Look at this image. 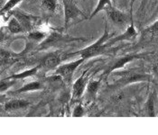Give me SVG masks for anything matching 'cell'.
Instances as JSON below:
<instances>
[{
	"label": "cell",
	"mask_w": 158,
	"mask_h": 135,
	"mask_svg": "<svg viewBox=\"0 0 158 135\" xmlns=\"http://www.w3.org/2000/svg\"><path fill=\"white\" fill-rule=\"evenodd\" d=\"M113 36H114V34H110L108 32V30H107V27H106L103 35L100 37L97 42H95L92 45H89L87 48L82 49L81 50H79V51H76V52H73V53L66 54V57L73 56V55L78 54V55H81V57L82 59L86 60V59H89V58H92V57H96L98 55H100V54H102V53H104L106 51L107 48H109L106 42Z\"/></svg>",
	"instance_id": "cell-1"
},
{
	"label": "cell",
	"mask_w": 158,
	"mask_h": 135,
	"mask_svg": "<svg viewBox=\"0 0 158 135\" xmlns=\"http://www.w3.org/2000/svg\"><path fill=\"white\" fill-rule=\"evenodd\" d=\"M114 75L118 76L119 78L116 82V84L122 86V85H127L130 83L135 82H141V81H150L152 77L151 75L146 73H141V72H135V71H122V72H117Z\"/></svg>",
	"instance_id": "cell-2"
},
{
	"label": "cell",
	"mask_w": 158,
	"mask_h": 135,
	"mask_svg": "<svg viewBox=\"0 0 158 135\" xmlns=\"http://www.w3.org/2000/svg\"><path fill=\"white\" fill-rule=\"evenodd\" d=\"M83 62H84V59L81 58V59L76 60V61H74L73 62L61 65V66H59V67H57L55 69V70L53 72V75L60 76V77H61L63 78V80L67 84H70L72 82L74 71L76 70V69Z\"/></svg>",
	"instance_id": "cell-3"
},
{
	"label": "cell",
	"mask_w": 158,
	"mask_h": 135,
	"mask_svg": "<svg viewBox=\"0 0 158 135\" xmlns=\"http://www.w3.org/2000/svg\"><path fill=\"white\" fill-rule=\"evenodd\" d=\"M64 6V27L67 28L71 21L79 17H84L83 13L76 6L73 0H62Z\"/></svg>",
	"instance_id": "cell-4"
},
{
	"label": "cell",
	"mask_w": 158,
	"mask_h": 135,
	"mask_svg": "<svg viewBox=\"0 0 158 135\" xmlns=\"http://www.w3.org/2000/svg\"><path fill=\"white\" fill-rule=\"evenodd\" d=\"M80 40H84L82 38H73V37L67 36V35H62L59 33H52L44 42H42L39 45L40 49H48L49 47H52L56 44L59 43H65V42H71L75 41H80Z\"/></svg>",
	"instance_id": "cell-5"
},
{
	"label": "cell",
	"mask_w": 158,
	"mask_h": 135,
	"mask_svg": "<svg viewBox=\"0 0 158 135\" xmlns=\"http://www.w3.org/2000/svg\"><path fill=\"white\" fill-rule=\"evenodd\" d=\"M143 56H144L143 54H133V55H127V56H124V57H120V58L115 59L114 61H112L108 65L107 69H105V71L101 75V77H102L109 76L110 74L113 73L115 70H118V69L123 68L127 63L131 62L135 58L136 59H139V58H141Z\"/></svg>",
	"instance_id": "cell-6"
},
{
	"label": "cell",
	"mask_w": 158,
	"mask_h": 135,
	"mask_svg": "<svg viewBox=\"0 0 158 135\" xmlns=\"http://www.w3.org/2000/svg\"><path fill=\"white\" fill-rule=\"evenodd\" d=\"M63 56L61 54L60 51H54L51 52L48 55H46L41 63L39 64L40 69H43L44 70H52L59 67L60 63L61 62Z\"/></svg>",
	"instance_id": "cell-7"
},
{
	"label": "cell",
	"mask_w": 158,
	"mask_h": 135,
	"mask_svg": "<svg viewBox=\"0 0 158 135\" xmlns=\"http://www.w3.org/2000/svg\"><path fill=\"white\" fill-rule=\"evenodd\" d=\"M130 25L127 28V30L121 34L119 35L116 37H112L111 39H110L106 43L108 45V47L110 48L111 45L118 42H122V41H134L135 39L137 36V32L135 31L134 26V23H133V20L131 18V21H130Z\"/></svg>",
	"instance_id": "cell-8"
},
{
	"label": "cell",
	"mask_w": 158,
	"mask_h": 135,
	"mask_svg": "<svg viewBox=\"0 0 158 135\" xmlns=\"http://www.w3.org/2000/svg\"><path fill=\"white\" fill-rule=\"evenodd\" d=\"M105 11L108 14L110 20L114 25L124 26L128 23V18H129L128 15L120 10H118V8L114 7L113 6L108 7Z\"/></svg>",
	"instance_id": "cell-9"
},
{
	"label": "cell",
	"mask_w": 158,
	"mask_h": 135,
	"mask_svg": "<svg viewBox=\"0 0 158 135\" xmlns=\"http://www.w3.org/2000/svg\"><path fill=\"white\" fill-rule=\"evenodd\" d=\"M9 14H12L13 16H15L19 21V23L23 26L24 31H31L34 23L38 19L35 16H33L29 14H26L19 10L11 11Z\"/></svg>",
	"instance_id": "cell-10"
},
{
	"label": "cell",
	"mask_w": 158,
	"mask_h": 135,
	"mask_svg": "<svg viewBox=\"0 0 158 135\" xmlns=\"http://www.w3.org/2000/svg\"><path fill=\"white\" fill-rule=\"evenodd\" d=\"M89 70V69L83 71L82 75L74 82L73 86V99L80 98L83 95L86 86H87V82H88V77L86 75Z\"/></svg>",
	"instance_id": "cell-11"
},
{
	"label": "cell",
	"mask_w": 158,
	"mask_h": 135,
	"mask_svg": "<svg viewBox=\"0 0 158 135\" xmlns=\"http://www.w3.org/2000/svg\"><path fill=\"white\" fill-rule=\"evenodd\" d=\"M30 105V103L25 101V100H21V99H15V100H10L6 103L5 105V110L11 112V111L20 110V109H24Z\"/></svg>",
	"instance_id": "cell-12"
},
{
	"label": "cell",
	"mask_w": 158,
	"mask_h": 135,
	"mask_svg": "<svg viewBox=\"0 0 158 135\" xmlns=\"http://www.w3.org/2000/svg\"><path fill=\"white\" fill-rule=\"evenodd\" d=\"M7 28H8V30H9L12 34H15L23 33L24 31L23 26L21 25V24L19 23V21H18L15 16H13L12 18L9 20L8 25H7Z\"/></svg>",
	"instance_id": "cell-13"
},
{
	"label": "cell",
	"mask_w": 158,
	"mask_h": 135,
	"mask_svg": "<svg viewBox=\"0 0 158 135\" xmlns=\"http://www.w3.org/2000/svg\"><path fill=\"white\" fill-rule=\"evenodd\" d=\"M40 69V66L38 65L35 68H33L29 70H25L24 72H21V73L18 74H14L12 76L6 77V78H9V79H15V80H17V79H24V78H26L28 77H31L33 75H35L38 71V69Z\"/></svg>",
	"instance_id": "cell-14"
},
{
	"label": "cell",
	"mask_w": 158,
	"mask_h": 135,
	"mask_svg": "<svg viewBox=\"0 0 158 135\" xmlns=\"http://www.w3.org/2000/svg\"><path fill=\"white\" fill-rule=\"evenodd\" d=\"M41 88H42V85L40 82L33 81V82H30V83L24 85L21 88L17 89L15 91V93H25V92H29V91H35V90H39Z\"/></svg>",
	"instance_id": "cell-15"
},
{
	"label": "cell",
	"mask_w": 158,
	"mask_h": 135,
	"mask_svg": "<svg viewBox=\"0 0 158 135\" xmlns=\"http://www.w3.org/2000/svg\"><path fill=\"white\" fill-rule=\"evenodd\" d=\"M111 6H112L111 0H98V3L95 10L90 14V18H92L93 16L97 15L98 14L99 12H101V11H105L108 7H110Z\"/></svg>",
	"instance_id": "cell-16"
},
{
	"label": "cell",
	"mask_w": 158,
	"mask_h": 135,
	"mask_svg": "<svg viewBox=\"0 0 158 135\" xmlns=\"http://www.w3.org/2000/svg\"><path fill=\"white\" fill-rule=\"evenodd\" d=\"M23 0H8L5 6H3L1 7V14H9L12 11V9L20 2H22Z\"/></svg>",
	"instance_id": "cell-17"
},
{
	"label": "cell",
	"mask_w": 158,
	"mask_h": 135,
	"mask_svg": "<svg viewBox=\"0 0 158 135\" xmlns=\"http://www.w3.org/2000/svg\"><path fill=\"white\" fill-rule=\"evenodd\" d=\"M100 84H101V78H99L98 80H90L87 85V92L89 95L94 96L97 93Z\"/></svg>",
	"instance_id": "cell-18"
},
{
	"label": "cell",
	"mask_w": 158,
	"mask_h": 135,
	"mask_svg": "<svg viewBox=\"0 0 158 135\" xmlns=\"http://www.w3.org/2000/svg\"><path fill=\"white\" fill-rule=\"evenodd\" d=\"M145 108H146V113L147 116H156L155 115V104H154L153 96H151L149 99L147 100V102L145 105Z\"/></svg>",
	"instance_id": "cell-19"
},
{
	"label": "cell",
	"mask_w": 158,
	"mask_h": 135,
	"mask_svg": "<svg viewBox=\"0 0 158 135\" xmlns=\"http://www.w3.org/2000/svg\"><path fill=\"white\" fill-rule=\"evenodd\" d=\"M42 6L48 12H54L57 6L56 0H42Z\"/></svg>",
	"instance_id": "cell-20"
},
{
	"label": "cell",
	"mask_w": 158,
	"mask_h": 135,
	"mask_svg": "<svg viewBox=\"0 0 158 135\" xmlns=\"http://www.w3.org/2000/svg\"><path fill=\"white\" fill-rule=\"evenodd\" d=\"M28 38L34 42H41L45 38V34L39 31H32V32H29Z\"/></svg>",
	"instance_id": "cell-21"
},
{
	"label": "cell",
	"mask_w": 158,
	"mask_h": 135,
	"mask_svg": "<svg viewBox=\"0 0 158 135\" xmlns=\"http://www.w3.org/2000/svg\"><path fill=\"white\" fill-rule=\"evenodd\" d=\"M15 84V79L6 78V79L1 80V86H0V91H1V93L5 92L6 90H7L8 88H10Z\"/></svg>",
	"instance_id": "cell-22"
},
{
	"label": "cell",
	"mask_w": 158,
	"mask_h": 135,
	"mask_svg": "<svg viewBox=\"0 0 158 135\" xmlns=\"http://www.w3.org/2000/svg\"><path fill=\"white\" fill-rule=\"evenodd\" d=\"M146 32L151 34L152 35H158V20L156 21L153 25H151L149 27L146 28Z\"/></svg>",
	"instance_id": "cell-23"
},
{
	"label": "cell",
	"mask_w": 158,
	"mask_h": 135,
	"mask_svg": "<svg viewBox=\"0 0 158 135\" xmlns=\"http://www.w3.org/2000/svg\"><path fill=\"white\" fill-rule=\"evenodd\" d=\"M84 114V109L81 105H78L73 112V117H81Z\"/></svg>",
	"instance_id": "cell-24"
},
{
	"label": "cell",
	"mask_w": 158,
	"mask_h": 135,
	"mask_svg": "<svg viewBox=\"0 0 158 135\" xmlns=\"http://www.w3.org/2000/svg\"><path fill=\"white\" fill-rule=\"evenodd\" d=\"M153 70H154L155 74H156V76L158 77V64L155 65V67L153 68Z\"/></svg>",
	"instance_id": "cell-25"
},
{
	"label": "cell",
	"mask_w": 158,
	"mask_h": 135,
	"mask_svg": "<svg viewBox=\"0 0 158 135\" xmlns=\"http://www.w3.org/2000/svg\"><path fill=\"white\" fill-rule=\"evenodd\" d=\"M83 1H85V0H83Z\"/></svg>",
	"instance_id": "cell-26"
},
{
	"label": "cell",
	"mask_w": 158,
	"mask_h": 135,
	"mask_svg": "<svg viewBox=\"0 0 158 135\" xmlns=\"http://www.w3.org/2000/svg\"><path fill=\"white\" fill-rule=\"evenodd\" d=\"M2 1H3V0H2Z\"/></svg>",
	"instance_id": "cell-27"
}]
</instances>
